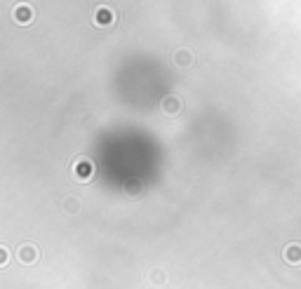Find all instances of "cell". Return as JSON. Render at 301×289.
<instances>
[{
	"instance_id": "1",
	"label": "cell",
	"mask_w": 301,
	"mask_h": 289,
	"mask_svg": "<svg viewBox=\"0 0 301 289\" xmlns=\"http://www.w3.org/2000/svg\"><path fill=\"white\" fill-rule=\"evenodd\" d=\"M17 259H19V263H24V266H33V263L40 261V249L35 245H31V242H24V245H19V249H17Z\"/></svg>"
},
{
	"instance_id": "2",
	"label": "cell",
	"mask_w": 301,
	"mask_h": 289,
	"mask_svg": "<svg viewBox=\"0 0 301 289\" xmlns=\"http://www.w3.org/2000/svg\"><path fill=\"white\" fill-rule=\"evenodd\" d=\"M92 24L99 28H106V26H113L116 24V12L111 10L108 5H99L92 14Z\"/></svg>"
},
{
	"instance_id": "3",
	"label": "cell",
	"mask_w": 301,
	"mask_h": 289,
	"mask_svg": "<svg viewBox=\"0 0 301 289\" xmlns=\"http://www.w3.org/2000/svg\"><path fill=\"white\" fill-rule=\"evenodd\" d=\"M73 174H76L78 181H89L92 174H95V165L89 160H85V158H80V160H76V165H73Z\"/></svg>"
},
{
	"instance_id": "4",
	"label": "cell",
	"mask_w": 301,
	"mask_h": 289,
	"mask_svg": "<svg viewBox=\"0 0 301 289\" xmlns=\"http://www.w3.org/2000/svg\"><path fill=\"white\" fill-rule=\"evenodd\" d=\"M193 62H195V56H193V52H191L189 47H179V50L172 52V64H177L179 68L193 66Z\"/></svg>"
},
{
	"instance_id": "5",
	"label": "cell",
	"mask_w": 301,
	"mask_h": 289,
	"mask_svg": "<svg viewBox=\"0 0 301 289\" xmlns=\"http://www.w3.org/2000/svg\"><path fill=\"white\" fill-rule=\"evenodd\" d=\"M283 259L290 263V266H299V263H301V245H299V242H290V245L285 247V249H283Z\"/></svg>"
},
{
	"instance_id": "6",
	"label": "cell",
	"mask_w": 301,
	"mask_h": 289,
	"mask_svg": "<svg viewBox=\"0 0 301 289\" xmlns=\"http://www.w3.org/2000/svg\"><path fill=\"white\" fill-rule=\"evenodd\" d=\"M181 111V99L174 94H167L162 99V113H167V115H177Z\"/></svg>"
},
{
	"instance_id": "7",
	"label": "cell",
	"mask_w": 301,
	"mask_h": 289,
	"mask_svg": "<svg viewBox=\"0 0 301 289\" xmlns=\"http://www.w3.org/2000/svg\"><path fill=\"white\" fill-rule=\"evenodd\" d=\"M12 17H14V22L19 24H28L31 19H33V10H31V5H17L14 7V12H12Z\"/></svg>"
},
{
	"instance_id": "8",
	"label": "cell",
	"mask_w": 301,
	"mask_h": 289,
	"mask_svg": "<svg viewBox=\"0 0 301 289\" xmlns=\"http://www.w3.org/2000/svg\"><path fill=\"white\" fill-rule=\"evenodd\" d=\"M148 282H153V284H158V287H160V284L167 282V273L162 271V268H153V271L148 273Z\"/></svg>"
},
{
	"instance_id": "9",
	"label": "cell",
	"mask_w": 301,
	"mask_h": 289,
	"mask_svg": "<svg viewBox=\"0 0 301 289\" xmlns=\"http://www.w3.org/2000/svg\"><path fill=\"white\" fill-rule=\"evenodd\" d=\"M64 211H66V214H78L80 211V200L78 198H66V200H64Z\"/></svg>"
},
{
	"instance_id": "10",
	"label": "cell",
	"mask_w": 301,
	"mask_h": 289,
	"mask_svg": "<svg viewBox=\"0 0 301 289\" xmlns=\"http://www.w3.org/2000/svg\"><path fill=\"white\" fill-rule=\"evenodd\" d=\"M10 263V249H7V245L0 247V266H7Z\"/></svg>"
}]
</instances>
